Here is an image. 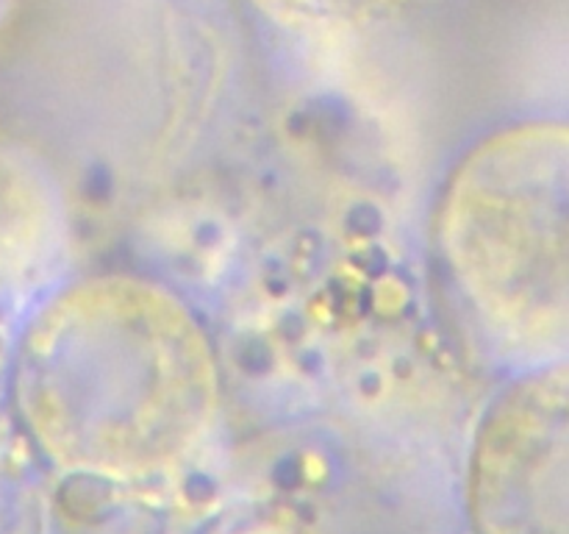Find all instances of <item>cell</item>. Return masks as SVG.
I'll return each instance as SVG.
<instances>
[{"label": "cell", "mask_w": 569, "mask_h": 534, "mask_svg": "<svg viewBox=\"0 0 569 534\" xmlns=\"http://www.w3.org/2000/svg\"><path fill=\"white\" fill-rule=\"evenodd\" d=\"M261 14L295 31H367L400 20L422 0H250Z\"/></svg>", "instance_id": "4"}, {"label": "cell", "mask_w": 569, "mask_h": 534, "mask_svg": "<svg viewBox=\"0 0 569 534\" xmlns=\"http://www.w3.org/2000/svg\"><path fill=\"white\" fill-rule=\"evenodd\" d=\"M22 404L67 471L148 478L211 432L220 376L192 312L133 276L81 278L39 315L22 356Z\"/></svg>", "instance_id": "1"}, {"label": "cell", "mask_w": 569, "mask_h": 534, "mask_svg": "<svg viewBox=\"0 0 569 534\" xmlns=\"http://www.w3.org/2000/svg\"><path fill=\"white\" fill-rule=\"evenodd\" d=\"M470 512L478 534H569V359L515 370L487 406Z\"/></svg>", "instance_id": "3"}, {"label": "cell", "mask_w": 569, "mask_h": 534, "mask_svg": "<svg viewBox=\"0 0 569 534\" xmlns=\"http://www.w3.org/2000/svg\"><path fill=\"white\" fill-rule=\"evenodd\" d=\"M437 248L489 354L511 370L569 359V120L478 139L439 195Z\"/></svg>", "instance_id": "2"}]
</instances>
